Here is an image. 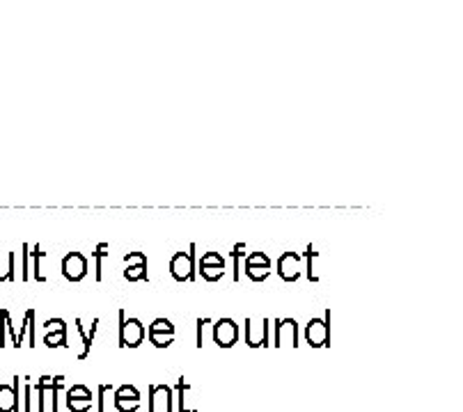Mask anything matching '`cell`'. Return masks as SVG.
Listing matches in <instances>:
<instances>
[{
  "mask_svg": "<svg viewBox=\"0 0 463 412\" xmlns=\"http://www.w3.org/2000/svg\"><path fill=\"white\" fill-rule=\"evenodd\" d=\"M145 339V325L140 319H126L124 309H120V346L135 348Z\"/></svg>",
  "mask_w": 463,
  "mask_h": 412,
  "instance_id": "obj_1",
  "label": "cell"
},
{
  "mask_svg": "<svg viewBox=\"0 0 463 412\" xmlns=\"http://www.w3.org/2000/svg\"><path fill=\"white\" fill-rule=\"evenodd\" d=\"M170 275L177 282H190L195 277V243L190 245V252H177L170 259Z\"/></svg>",
  "mask_w": 463,
  "mask_h": 412,
  "instance_id": "obj_2",
  "label": "cell"
},
{
  "mask_svg": "<svg viewBox=\"0 0 463 412\" xmlns=\"http://www.w3.org/2000/svg\"><path fill=\"white\" fill-rule=\"evenodd\" d=\"M310 346H328L330 343V309H326V319H312L305 328Z\"/></svg>",
  "mask_w": 463,
  "mask_h": 412,
  "instance_id": "obj_3",
  "label": "cell"
},
{
  "mask_svg": "<svg viewBox=\"0 0 463 412\" xmlns=\"http://www.w3.org/2000/svg\"><path fill=\"white\" fill-rule=\"evenodd\" d=\"M246 275L253 282H264L271 275V259L267 252H248Z\"/></svg>",
  "mask_w": 463,
  "mask_h": 412,
  "instance_id": "obj_4",
  "label": "cell"
},
{
  "mask_svg": "<svg viewBox=\"0 0 463 412\" xmlns=\"http://www.w3.org/2000/svg\"><path fill=\"white\" fill-rule=\"evenodd\" d=\"M124 277L128 282H149V273H147V257L142 252H128L124 254Z\"/></svg>",
  "mask_w": 463,
  "mask_h": 412,
  "instance_id": "obj_5",
  "label": "cell"
},
{
  "mask_svg": "<svg viewBox=\"0 0 463 412\" xmlns=\"http://www.w3.org/2000/svg\"><path fill=\"white\" fill-rule=\"evenodd\" d=\"M236 339H239V325L234 323V319H218L214 323V341L221 348L234 346Z\"/></svg>",
  "mask_w": 463,
  "mask_h": 412,
  "instance_id": "obj_6",
  "label": "cell"
},
{
  "mask_svg": "<svg viewBox=\"0 0 463 412\" xmlns=\"http://www.w3.org/2000/svg\"><path fill=\"white\" fill-rule=\"evenodd\" d=\"M63 275L69 282H80L87 275V257L83 252H69L63 259Z\"/></svg>",
  "mask_w": 463,
  "mask_h": 412,
  "instance_id": "obj_7",
  "label": "cell"
},
{
  "mask_svg": "<svg viewBox=\"0 0 463 412\" xmlns=\"http://www.w3.org/2000/svg\"><path fill=\"white\" fill-rule=\"evenodd\" d=\"M197 271H200V275L207 282H218L225 275V259L218 252H207L200 259V266H197Z\"/></svg>",
  "mask_w": 463,
  "mask_h": 412,
  "instance_id": "obj_8",
  "label": "cell"
},
{
  "mask_svg": "<svg viewBox=\"0 0 463 412\" xmlns=\"http://www.w3.org/2000/svg\"><path fill=\"white\" fill-rule=\"evenodd\" d=\"M149 339L156 348H168L174 339V325L170 319H156L149 325Z\"/></svg>",
  "mask_w": 463,
  "mask_h": 412,
  "instance_id": "obj_9",
  "label": "cell"
},
{
  "mask_svg": "<svg viewBox=\"0 0 463 412\" xmlns=\"http://www.w3.org/2000/svg\"><path fill=\"white\" fill-rule=\"evenodd\" d=\"M301 261L303 257L296 252H284L280 259H278V275L284 282H296L301 277Z\"/></svg>",
  "mask_w": 463,
  "mask_h": 412,
  "instance_id": "obj_10",
  "label": "cell"
},
{
  "mask_svg": "<svg viewBox=\"0 0 463 412\" xmlns=\"http://www.w3.org/2000/svg\"><path fill=\"white\" fill-rule=\"evenodd\" d=\"M44 325H46V336H44L46 346H63L65 334H67L65 321L63 319H51V321H46Z\"/></svg>",
  "mask_w": 463,
  "mask_h": 412,
  "instance_id": "obj_11",
  "label": "cell"
},
{
  "mask_svg": "<svg viewBox=\"0 0 463 412\" xmlns=\"http://www.w3.org/2000/svg\"><path fill=\"white\" fill-rule=\"evenodd\" d=\"M301 257L305 259V275H308V279L310 282H319V277L315 275V257H317V252H315V245H308V250H305Z\"/></svg>",
  "mask_w": 463,
  "mask_h": 412,
  "instance_id": "obj_12",
  "label": "cell"
},
{
  "mask_svg": "<svg viewBox=\"0 0 463 412\" xmlns=\"http://www.w3.org/2000/svg\"><path fill=\"white\" fill-rule=\"evenodd\" d=\"M108 250V243H99L97 247H94V259H97V266H94V279L101 282L104 279V266H101V259L106 257Z\"/></svg>",
  "mask_w": 463,
  "mask_h": 412,
  "instance_id": "obj_13",
  "label": "cell"
},
{
  "mask_svg": "<svg viewBox=\"0 0 463 412\" xmlns=\"http://www.w3.org/2000/svg\"><path fill=\"white\" fill-rule=\"evenodd\" d=\"M76 325H78V330H80V336H83V341H85V353H83V355H87V350H90V346H92V336L97 334V330H99V319H94V321H92L90 332H87V334H85V330H83V321L76 319Z\"/></svg>",
  "mask_w": 463,
  "mask_h": 412,
  "instance_id": "obj_14",
  "label": "cell"
},
{
  "mask_svg": "<svg viewBox=\"0 0 463 412\" xmlns=\"http://www.w3.org/2000/svg\"><path fill=\"white\" fill-rule=\"evenodd\" d=\"M14 279V252H8L5 266H0V282Z\"/></svg>",
  "mask_w": 463,
  "mask_h": 412,
  "instance_id": "obj_15",
  "label": "cell"
},
{
  "mask_svg": "<svg viewBox=\"0 0 463 412\" xmlns=\"http://www.w3.org/2000/svg\"><path fill=\"white\" fill-rule=\"evenodd\" d=\"M246 252V243H236L234 250H232V259H234V279H239V261Z\"/></svg>",
  "mask_w": 463,
  "mask_h": 412,
  "instance_id": "obj_16",
  "label": "cell"
},
{
  "mask_svg": "<svg viewBox=\"0 0 463 412\" xmlns=\"http://www.w3.org/2000/svg\"><path fill=\"white\" fill-rule=\"evenodd\" d=\"M30 254H32V257H35V268H32V273H35V279H37V282H46V277L42 275V271H39V261H42V257H44L42 247L35 245V252H30Z\"/></svg>",
  "mask_w": 463,
  "mask_h": 412,
  "instance_id": "obj_17",
  "label": "cell"
},
{
  "mask_svg": "<svg viewBox=\"0 0 463 412\" xmlns=\"http://www.w3.org/2000/svg\"><path fill=\"white\" fill-rule=\"evenodd\" d=\"M23 282L30 279V245L23 243V275H21Z\"/></svg>",
  "mask_w": 463,
  "mask_h": 412,
  "instance_id": "obj_18",
  "label": "cell"
}]
</instances>
